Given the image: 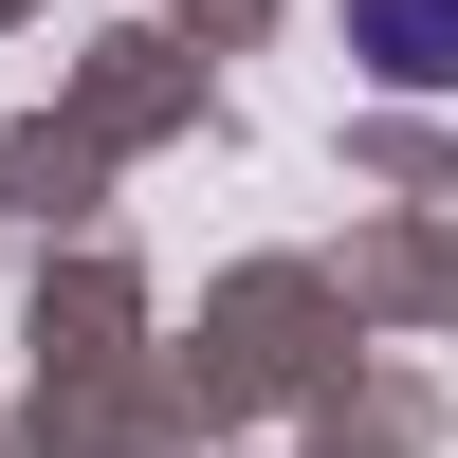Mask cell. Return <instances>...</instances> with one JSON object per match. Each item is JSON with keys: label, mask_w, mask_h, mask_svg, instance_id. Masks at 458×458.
Instances as JSON below:
<instances>
[{"label": "cell", "mask_w": 458, "mask_h": 458, "mask_svg": "<svg viewBox=\"0 0 458 458\" xmlns=\"http://www.w3.org/2000/svg\"><path fill=\"white\" fill-rule=\"evenodd\" d=\"M349 55L386 92H458V0H349Z\"/></svg>", "instance_id": "obj_1"}]
</instances>
